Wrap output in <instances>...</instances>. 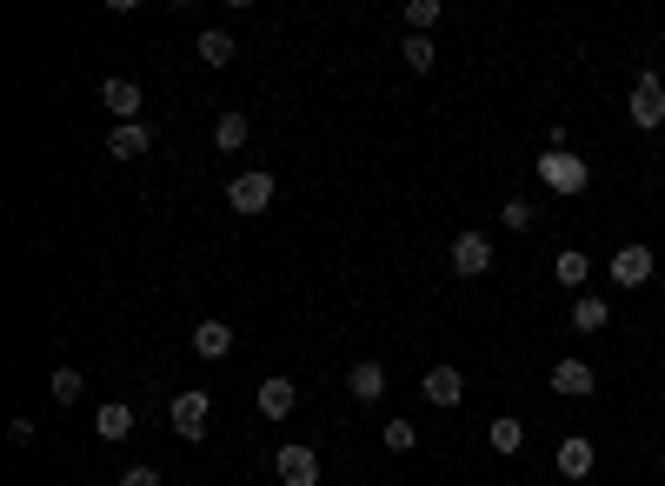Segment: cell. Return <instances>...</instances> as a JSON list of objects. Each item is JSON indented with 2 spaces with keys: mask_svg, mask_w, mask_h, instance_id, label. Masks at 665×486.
<instances>
[{
  "mask_svg": "<svg viewBox=\"0 0 665 486\" xmlns=\"http://www.w3.org/2000/svg\"><path fill=\"white\" fill-rule=\"evenodd\" d=\"M347 393L360 400V407H373V400H386V367H380V360H360V367L347 373Z\"/></svg>",
  "mask_w": 665,
  "mask_h": 486,
  "instance_id": "obj_15",
  "label": "cell"
},
{
  "mask_svg": "<svg viewBox=\"0 0 665 486\" xmlns=\"http://www.w3.org/2000/svg\"><path fill=\"white\" fill-rule=\"evenodd\" d=\"M658 473H665V447H658Z\"/></svg>",
  "mask_w": 665,
  "mask_h": 486,
  "instance_id": "obj_28",
  "label": "cell"
},
{
  "mask_svg": "<svg viewBox=\"0 0 665 486\" xmlns=\"http://www.w3.org/2000/svg\"><path fill=\"white\" fill-rule=\"evenodd\" d=\"M107 153H114V160H147V153H153V127H147V120H120V127L107 134Z\"/></svg>",
  "mask_w": 665,
  "mask_h": 486,
  "instance_id": "obj_11",
  "label": "cell"
},
{
  "mask_svg": "<svg viewBox=\"0 0 665 486\" xmlns=\"http://www.w3.org/2000/svg\"><path fill=\"white\" fill-rule=\"evenodd\" d=\"M246 140H254V120H246V114H220V127H213V147H220V153H240Z\"/></svg>",
  "mask_w": 665,
  "mask_h": 486,
  "instance_id": "obj_19",
  "label": "cell"
},
{
  "mask_svg": "<svg viewBox=\"0 0 665 486\" xmlns=\"http://www.w3.org/2000/svg\"><path fill=\"white\" fill-rule=\"evenodd\" d=\"M133 420H140V414H133V400H107V407H94V433H101L107 447H120V440L133 433Z\"/></svg>",
  "mask_w": 665,
  "mask_h": 486,
  "instance_id": "obj_12",
  "label": "cell"
},
{
  "mask_svg": "<svg viewBox=\"0 0 665 486\" xmlns=\"http://www.w3.org/2000/svg\"><path fill=\"white\" fill-rule=\"evenodd\" d=\"M546 380H552V393H559V400H593V393H599V373H593V360H579V354H565V360H559Z\"/></svg>",
  "mask_w": 665,
  "mask_h": 486,
  "instance_id": "obj_5",
  "label": "cell"
},
{
  "mask_svg": "<svg viewBox=\"0 0 665 486\" xmlns=\"http://www.w3.org/2000/svg\"><path fill=\"white\" fill-rule=\"evenodd\" d=\"M273 466H280V486H319V453H313V447H300V440H293V447H280V453H273Z\"/></svg>",
  "mask_w": 665,
  "mask_h": 486,
  "instance_id": "obj_9",
  "label": "cell"
},
{
  "mask_svg": "<svg viewBox=\"0 0 665 486\" xmlns=\"http://www.w3.org/2000/svg\"><path fill=\"white\" fill-rule=\"evenodd\" d=\"M420 393L433 400V407H459V400H466V373H459V367H433V373L420 380Z\"/></svg>",
  "mask_w": 665,
  "mask_h": 486,
  "instance_id": "obj_14",
  "label": "cell"
},
{
  "mask_svg": "<svg viewBox=\"0 0 665 486\" xmlns=\"http://www.w3.org/2000/svg\"><path fill=\"white\" fill-rule=\"evenodd\" d=\"M386 453H412V447H420V433H412V420H386Z\"/></svg>",
  "mask_w": 665,
  "mask_h": 486,
  "instance_id": "obj_26",
  "label": "cell"
},
{
  "mask_svg": "<svg viewBox=\"0 0 665 486\" xmlns=\"http://www.w3.org/2000/svg\"><path fill=\"white\" fill-rule=\"evenodd\" d=\"M200 60H207V67H233V34H226V27H207V34H200Z\"/></svg>",
  "mask_w": 665,
  "mask_h": 486,
  "instance_id": "obj_22",
  "label": "cell"
},
{
  "mask_svg": "<svg viewBox=\"0 0 665 486\" xmlns=\"http://www.w3.org/2000/svg\"><path fill=\"white\" fill-rule=\"evenodd\" d=\"M254 407H260V420H293V407H300V393H293V380H260V400H254Z\"/></svg>",
  "mask_w": 665,
  "mask_h": 486,
  "instance_id": "obj_13",
  "label": "cell"
},
{
  "mask_svg": "<svg viewBox=\"0 0 665 486\" xmlns=\"http://www.w3.org/2000/svg\"><path fill=\"white\" fill-rule=\"evenodd\" d=\"M47 393H54V407H73V400H80V393H88V380H80V373H73V367H60V373H54V386H47Z\"/></svg>",
  "mask_w": 665,
  "mask_h": 486,
  "instance_id": "obj_23",
  "label": "cell"
},
{
  "mask_svg": "<svg viewBox=\"0 0 665 486\" xmlns=\"http://www.w3.org/2000/svg\"><path fill=\"white\" fill-rule=\"evenodd\" d=\"M626 114H632V127H639V134L665 127V80H658V73H639V80H632V94H626Z\"/></svg>",
  "mask_w": 665,
  "mask_h": 486,
  "instance_id": "obj_3",
  "label": "cell"
},
{
  "mask_svg": "<svg viewBox=\"0 0 665 486\" xmlns=\"http://www.w3.org/2000/svg\"><path fill=\"white\" fill-rule=\"evenodd\" d=\"M194 354L200 360H226L233 354V327H226V320H200V327H194Z\"/></svg>",
  "mask_w": 665,
  "mask_h": 486,
  "instance_id": "obj_16",
  "label": "cell"
},
{
  "mask_svg": "<svg viewBox=\"0 0 665 486\" xmlns=\"http://www.w3.org/2000/svg\"><path fill=\"white\" fill-rule=\"evenodd\" d=\"M606 320H612V306H606V300L572 293V334H606Z\"/></svg>",
  "mask_w": 665,
  "mask_h": 486,
  "instance_id": "obj_17",
  "label": "cell"
},
{
  "mask_svg": "<svg viewBox=\"0 0 665 486\" xmlns=\"http://www.w3.org/2000/svg\"><path fill=\"white\" fill-rule=\"evenodd\" d=\"M499 220H506V227H513V233H526V227H533V220H539V207H533V200H520V194H513V200H506V207H499Z\"/></svg>",
  "mask_w": 665,
  "mask_h": 486,
  "instance_id": "obj_25",
  "label": "cell"
},
{
  "mask_svg": "<svg viewBox=\"0 0 665 486\" xmlns=\"http://www.w3.org/2000/svg\"><path fill=\"white\" fill-rule=\"evenodd\" d=\"M399 60H406L412 73H427V67L440 60V54H433V34H406V40H399Z\"/></svg>",
  "mask_w": 665,
  "mask_h": 486,
  "instance_id": "obj_21",
  "label": "cell"
},
{
  "mask_svg": "<svg viewBox=\"0 0 665 486\" xmlns=\"http://www.w3.org/2000/svg\"><path fill=\"white\" fill-rule=\"evenodd\" d=\"M166 420H174V433H180V440H207V427H213V400H207L200 386H194V393H174Z\"/></svg>",
  "mask_w": 665,
  "mask_h": 486,
  "instance_id": "obj_4",
  "label": "cell"
},
{
  "mask_svg": "<svg viewBox=\"0 0 665 486\" xmlns=\"http://www.w3.org/2000/svg\"><path fill=\"white\" fill-rule=\"evenodd\" d=\"M552 280L579 293V287H586V280H593V261H586V254H579V247H559V261H552Z\"/></svg>",
  "mask_w": 665,
  "mask_h": 486,
  "instance_id": "obj_18",
  "label": "cell"
},
{
  "mask_svg": "<svg viewBox=\"0 0 665 486\" xmlns=\"http://www.w3.org/2000/svg\"><path fill=\"white\" fill-rule=\"evenodd\" d=\"M533 174H539V187H546V194H565V200L593 187V167H586V153H579V147H539Z\"/></svg>",
  "mask_w": 665,
  "mask_h": 486,
  "instance_id": "obj_1",
  "label": "cell"
},
{
  "mask_svg": "<svg viewBox=\"0 0 665 486\" xmlns=\"http://www.w3.org/2000/svg\"><path fill=\"white\" fill-rule=\"evenodd\" d=\"M120 486H160V473H153V466H127Z\"/></svg>",
  "mask_w": 665,
  "mask_h": 486,
  "instance_id": "obj_27",
  "label": "cell"
},
{
  "mask_svg": "<svg viewBox=\"0 0 665 486\" xmlns=\"http://www.w3.org/2000/svg\"><path fill=\"white\" fill-rule=\"evenodd\" d=\"M446 261H453V274H459V280H479V274L492 267V240L466 227V233L453 240V254H446Z\"/></svg>",
  "mask_w": 665,
  "mask_h": 486,
  "instance_id": "obj_8",
  "label": "cell"
},
{
  "mask_svg": "<svg viewBox=\"0 0 665 486\" xmlns=\"http://www.w3.org/2000/svg\"><path fill=\"white\" fill-rule=\"evenodd\" d=\"M486 440H492V453H520V447H526V427H520L513 414H499V420L486 427Z\"/></svg>",
  "mask_w": 665,
  "mask_h": 486,
  "instance_id": "obj_20",
  "label": "cell"
},
{
  "mask_svg": "<svg viewBox=\"0 0 665 486\" xmlns=\"http://www.w3.org/2000/svg\"><path fill=\"white\" fill-rule=\"evenodd\" d=\"M226 207H233V213H246V220L267 213V207H273V174H260V167H254V174H240V181L226 187Z\"/></svg>",
  "mask_w": 665,
  "mask_h": 486,
  "instance_id": "obj_6",
  "label": "cell"
},
{
  "mask_svg": "<svg viewBox=\"0 0 665 486\" xmlns=\"http://www.w3.org/2000/svg\"><path fill=\"white\" fill-rule=\"evenodd\" d=\"M440 0H412V8H406V34H427V27H440Z\"/></svg>",
  "mask_w": 665,
  "mask_h": 486,
  "instance_id": "obj_24",
  "label": "cell"
},
{
  "mask_svg": "<svg viewBox=\"0 0 665 486\" xmlns=\"http://www.w3.org/2000/svg\"><path fill=\"white\" fill-rule=\"evenodd\" d=\"M606 274H612V287H652V274H658V254L652 247H639V240H626V247H612V261H606Z\"/></svg>",
  "mask_w": 665,
  "mask_h": 486,
  "instance_id": "obj_2",
  "label": "cell"
},
{
  "mask_svg": "<svg viewBox=\"0 0 665 486\" xmlns=\"http://www.w3.org/2000/svg\"><path fill=\"white\" fill-rule=\"evenodd\" d=\"M552 466H559V479H593L599 447H593L586 433H572V440H559V447H552Z\"/></svg>",
  "mask_w": 665,
  "mask_h": 486,
  "instance_id": "obj_7",
  "label": "cell"
},
{
  "mask_svg": "<svg viewBox=\"0 0 665 486\" xmlns=\"http://www.w3.org/2000/svg\"><path fill=\"white\" fill-rule=\"evenodd\" d=\"M101 101H107L114 127H120V120H140V107H147V94H140V80H127V73H114V80H107V88H101Z\"/></svg>",
  "mask_w": 665,
  "mask_h": 486,
  "instance_id": "obj_10",
  "label": "cell"
}]
</instances>
